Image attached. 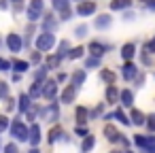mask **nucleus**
<instances>
[{
  "instance_id": "1",
  "label": "nucleus",
  "mask_w": 155,
  "mask_h": 153,
  "mask_svg": "<svg viewBox=\"0 0 155 153\" xmlns=\"http://www.w3.org/2000/svg\"><path fill=\"white\" fill-rule=\"evenodd\" d=\"M28 130H30V123L26 119H21V115H17L15 119H11V125H9V134L15 142H28Z\"/></svg>"
},
{
  "instance_id": "2",
  "label": "nucleus",
  "mask_w": 155,
  "mask_h": 153,
  "mask_svg": "<svg viewBox=\"0 0 155 153\" xmlns=\"http://www.w3.org/2000/svg\"><path fill=\"white\" fill-rule=\"evenodd\" d=\"M55 45H58L55 32H45V30H41V34H36V38H34V49H38L41 53L51 51Z\"/></svg>"
},
{
  "instance_id": "3",
  "label": "nucleus",
  "mask_w": 155,
  "mask_h": 153,
  "mask_svg": "<svg viewBox=\"0 0 155 153\" xmlns=\"http://www.w3.org/2000/svg\"><path fill=\"white\" fill-rule=\"evenodd\" d=\"M60 117H62V111H60V100L58 98L55 100H49L45 106H41V117L38 119H43L47 123H58Z\"/></svg>"
},
{
  "instance_id": "4",
  "label": "nucleus",
  "mask_w": 155,
  "mask_h": 153,
  "mask_svg": "<svg viewBox=\"0 0 155 153\" xmlns=\"http://www.w3.org/2000/svg\"><path fill=\"white\" fill-rule=\"evenodd\" d=\"M132 145H136L140 149V153H155V134L147 132V134H134Z\"/></svg>"
},
{
  "instance_id": "5",
  "label": "nucleus",
  "mask_w": 155,
  "mask_h": 153,
  "mask_svg": "<svg viewBox=\"0 0 155 153\" xmlns=\"http://www.w3.org/2000/svg\"><path fill=\"white\" fill-rule=\"evenodd\" d=\"M45 13V0H30V5L26 9V19L32 24H38Z\"/></svg>"
},
{
  "instance_id": "6",
  "label": "nucleus",
  "mask_w": 155,
  "mask_h": 153,
  "mask_svg": "<svg viewBox=\"0 0 155 153\" xmlns=\"http://www.w3.org/2000/svg\"><path fill=\"white\" fill-rule=\"evenodd\" d=\"M41 98H45V100H55L58 96H60V83L55 81V79H45L43 81V85H41Z\"/></svg>"
},
{
  "instance_id": "7",
  "label": "nucleus",
  "mask_w": 155,
  "mask_h": 153,
  "mask_svg": "<svg viewBox=\"0 0 155 153\" xmlns=\"http://www.w3.org/2000/svg\"><path fill=\"white\" fill-rule=\"evenodd\" d=\"M5 45H7V49L11 51V53H21L24 51V36L21 34H17V32H11V34H7V38H5Z\"/></svg>"
},
{
  "instance_id": "8",
  "label": "nucleus",
  "mask_w": 155,
  "mask_h": 153,
  "mask_svg": "<svg viewBox=\"0 0 155 153\" xmlns=\"http://www.w3.org/2000/svg\"><path fill=\"white\" fill-rule=\"evenodd\" d=\"M96 11H98L96 0H79V5L74 9V15H79V17H91V15H96Z\"/></svg>"
},
{
  "instance_id": "9",
  "label": "nucleus",
  "mask_w": 155,
  "mask_h": 153,
  "mask_svg": "<svg viewBox=\"0 0 155 153\" xmlns=\"http://www.w3.org/2000/svg\"><path fill=\"white\" fill-rule=\"evenodd\" d=\"M110 49H113V45L104 43V41H89V45H87L89 55H96V58H104Z\"/></svg>"
},
{
  "instance_id": "10",
  "label": "nucleus",
  "mask_w": 155,
  "mask_h": 153,
  "mask_svg": "<svg viewBox=\"0 0 155 153\" xmlns=\"http://www.w3.org/2000/svg\"><path fill=\"white\" fill-rule=\"evenodd\" d=\"M140 72V68H138V64L134 62V60H125L123 64H121V70H119V77L123 79V81H134V77Z\"/></svg>"
},
{
  "instance_id": "11",
  "label": "nucleus",
  "mask_w": 155,
  "mask_h": 153,
  "mask_svg": "<svg viewBox=\"0 0 155 153\" xmlns=\"http://www.w3.org/2000/svg\"><path fill=\"white\" fill-rule=\"evenodd\" d=\"M102 134H104V138H106L110 145H119V140H121V136H123V134H121V132L113 125V121H106V123H104Z\"/></svg>"
},
{
  "instance_id": "12",
  "label": "nucleus",
  "mask_w": 155,
  "mask_h": 153,
  "mask_svg": "<svg viewBox=\"0 0 155 153\" xmlns=\"http://www.w3.org/2000/svg\"><path fill=\"white\" fill-rule=\"evenodd\" d=\"M58 28H60V19H55L53 13H43V17H41V30H45V32H58Z\"/></svg>"
},
{
  "instance_id": "13",
  "label": "nucleus",
  "mask_w": 155,
  "mask_h": 153,
  "mask_svg": "<svg viewBox=\"0 0 155 153\" xmlns=\"http://www.w3.org/2000/svg\"><path fill=\"white\" fill-rule=\"evenodd\" d=\"M68 81H70L72 87L81 89V87L85 85V81H87V70H85V68H77V70H72V72L68 75Z\"/></svg>"
},
{
  "instance_id": "14",
  "label": "nucleus",
  "mask_w": 155,
  "mask_h": 153,
  "mask_svg": "<svg viewBox=\"0 0 155 153\" xmlns=\"http://www.w3.org/2000/svg\"><path fill=\"white\" fill-rule=\"evenodd\" d=\"M41 140H43V130H41L38 121H34V123H30V130H28V142H30V147H38Z\"/></svg>"
},
{
  "instance_id": "15",
  "label": "nucleus",
  "mask_w": 155,
  "mask_h": 153,
  "mask_svg": "<svg viewBox=\"0 0 155 153\" xmlns=\"http://www.w3.org/2000/svg\"><path fill=\"white\" fill-rule=\"evenodd\" d=\"M77 91H79V89H77V87H72V85L68 83V85L62 89V94L58 96L60 104H72V102L77 100Z\"/></svg>"
},
{
  "instance_id": "16",
  "label": "nucleus",
  "mask_w": 155,
  "mask_h": 153,
  "mask_svg": "<svg viewBox=\"0 0 155 153\" xmlns=\"http://www.w3.org/2000/svg\"><path fill=\"white\" fill-rule=\"evenodd\" d=\"M74 123L77 125H87L89 123V106H83V104L74 106Z\"/></svg>"
},
{
  "instance_id": "17",
  "label": "nucleus",
  "mask_w": 155,
  "mask_h": 153,
  "mask_svg": "<svg viewBox=\"0 0 155 153\" xmlns=\"http://www.w3.org/2000/svg\"><path fill=\"white\" fill-rule=\"evenodd\" d=\"M104 102H106V104H110V106L119 104V87H117L115 83L106 85V89H104Z\"/></svg>"
},
{
  "instance_id": "18",
  "label": "nucleus",
  "mask_w": 155,
  "mask_h": 153,
  "mask_svg": "<svg viewBox=\"0 0 155 153\" xmlns=\"http://www.w3.org/2000/svg\"><path fill=\"white\" fill-rule=\"evenodd\" d=\"M119 106L121 108H132L134 106V91L130 87L119 89Z\"/></svg>"
},
{
  "instance_id": "19",
  "label": "nucleus",
  "mask_w": 155,
  "mask_h": 153,
  "mask_svg": "<svg viewBox=\"0 0 155 153\" xmlns=\"http://www.w3.org/2000/svg\"><path fill=\"white\" fill-rule=\"evenodd\" d=\"M110 26H113V15H110V13H102V15H98V17L94 19V28L100 30V32L108 30Z\"/></svg>"
},
{
  "instance_id": "20",
  "label": "nucleus",
  "mask_w": 155,
  "mask_h": 153,
  "mask_svg": "<svg viewBox=\"0 0 155 153\" xmlns=\"http://www.w3.org/2000/svg\"><path fill=\"white\" fill-rule=\"evenodd\" d=\"M136 43H125V45H121V49H119V55H121V60L125 62V60H134L136 58Z\"/></svg>"
},
{
  "instance_id": "21",
  "label": "nucleus",
  "mask_w": 155,
  "mask_h": 153,
  "mask_svg": "<svg viewBox=\"0 0 155 153\" xmlns=\"http://www.w3.org/2000/svg\"><path fill=\"white\" fill-rule=\"evenodd\" d=\"M32 102H34V100L28 96V91H21V94L17 96V113H19V115H24V113L30 108V104H32Z\"/></svg>"
},
{
  "instance_id": "22",
  "label": "nucleus",
  "mask_w": 155,
  "mask_h": 153,
  "mask_svg": "<svg viewBox=\"0 0 155 153\" xmlns=\"http://www.w3.org/2000/svg\"><path fill=\"white\" fill-rule=\"evenodd\" d=\"M21 117H24L28 123H34V121L41 117V104H38V102H32V104H30V108H28Z\"/></svg>"
},
{
  "instance_id": "23",
  "label": "nucleus",
  "mask_w": 155,
  "mask_h": 153,
  "mask_svg": "<svg viewBox=\"0 0 155 153\" xmlns=\"http://www.w3.org/2000/svg\"><path fill=\"white\" fill-rule=\"evenodd\" d=\"M144 119H147V113H142L140 108H130V121H132V125H136V128H142L144 125Z\"/></svg>"
},
{
  "instance_id": "24",
  "label": "nucleus",
  "mask_w": 155,
  "mask_h": 153,
  "mask_svg": "<svg viewBox=\"0 0 155 153\" xmlns=\"http://www.w3.org/2000/svg\"><path fill=\"white\" fill-rule=\"evenodd\" d=\"M64 130H62V125L60 123H55V125H51V130H49V136H47V142L49 145H55V142H60L62 138H64Z\"/></svg>"
},
{
  "instance_id": "25",
  "label": "nucleus",
  "mask_w": 155,
  "mask_h": 153,
  "mask_svg": "<svg viewBox=\"0 0 155 153\" xmlns=\"http://www.w3.org/2000/svg\"><path fill=\"white\" fill-rule=\"evenodd\" d=\"M110 117H113V121H119V123H123L125 128L127 125H132V121H130V115L121 108V106H117L115 111H110Z\"/></svg>"
},
{
  "instance_id": "26",
  "label": "nucleus",
  "mask_w": 155,
  "mask_h": 153,
  "mask_svg": "<svg viewBox=\"0 0 155 153\" xmlns=\"http://www.w3.org/2000/svg\"><path fill=\"white\" fill-rule=\"evenodd\" d=\"M94 147H96V136L89 132L87 136H83V138H81V147H79V151H81V153H91V151H94Z\"/></svg>"
},
{
  "instance_id": "27",
  "label": "nucleus",
  "mask_w": 155,
  "mask_h": 153,
  "mask_svg": "<svg viewBox=\"0 0 155 153\" xmlns=\"http://www.w3.org/2000/svg\"><path fill=\"white\" fill-rule=\"evenodd\" d=\"M43 64H45V66L49 68V72H51V70H58V68L62 66V58H60L58 53H49V55L43 60Z\"/></svg>"
},
{
  "instance_id": "28",
  "label": "nucleus",
  "mask_w": 155,
  "mask_h": 153,
  "mask_svg": "<svg viewBox=\"0 0 155 153\" xmlns=\"http://www.w3.org/2000/svg\"><path fill=\"white\" fill-rule=\"evenodd\" d=\"M30 68H32V64H30L28 60H11V70H13V72H21V75H26Z\"/></svg>"
},
{
  "instance_id": "29",
  "label": "nucleus",
  "mask_w": 155,
  "mask_h": 153,
  "mask_svg": "<svg viewBox=\"0 0 155 153\" xmlns=\"http://www.w3.org/2000/svg\"><path fill=\"white\" fill-rule=\"evenodd\" d=\"M102 66V58H96V55H85L83 58V68L85 70H96Z\"/></svg>"
},
{
  "instance_id": "30",
  "label": "nucleus",
  "mask_w": 155,
  "mask_h": 153,
  "mask_svg": "<svg viewBox=\"0 0 155 153\" xmlns=\"http://www.w3.org/2000/svg\"><path fill=\"white\" fill-rule=\"evenodd\" d=\"M47 77H49V68H47L45 64H38V66L32 70V79H34V81H38V83H43Z\"/></svg>"
},
{
  "instance_id": "31",
  "label": "nucleus",
  "mask_w": 155,
  "mask_h": 153,
  "mask_svg": "<svg viewBox=\"0 0 155 153\" xmlns=\"http://www.w3.org/2000/svg\"><path fill=\"white\" fill-rule=\"evenodd\" d=\"M106 113V102H98L94 108H89V121H96V119H102V115Z\"/></svg>"
},
{
  "instance_id": "32",
  "label": "nucleus",
  "mask_w": 155,
  "mask_h": 153,
  "mask_svg": "<svg viewBox=\"0 0 155 153\" xmlns=\"http://www.w3.org/2000/svg\"><path fill=\"white\" fill-rule=\"evenodd\" d=\"M110 11H125L134 7V0H110Z\"/></svg>"
},
{
  "instance_id": "33",
  "label": "nucleus",
  "mask_w": 155,
  "mask_h": 153,
  "mask_svg": "<svg viewBox=\"0 0 155 153\" xmlns=\"http://www.w3.org/2000/svg\"><path fill=\"white\" fill-rule=\"evenodd\" d=\"M100 81H104L106 85H110V83L117 81V75H115L110 68H102V66H100Z\"/></svg>"
},
{
  "instance_id": "34",
  "label": "nucleus",
  "mask_w": 155,
  "mask_h": 153,
  "mask_svg": "<svg viewBox=\"0 0 155 153\" xmlns=\"http://www.w3.org/2000/svg\"><path fill=\"white\" fill-rule=\"evenodd\" d=\"M70 41H58V47H55V53L64 60V58H68V51H70Z\"/></svg>"
},
{
  "instance_id": "35",
  "label": "nucleus",
  "mask_w": 155,
  "mask_h": 153,
  "mask_svg": "<svg viewBox=\"0 0 155 153\" xmlns=\"http://www.w3.org/2000/svg\"><path fill=\"white\" fill-rule=\"evenodd\" d=\"M87 34H89V26H87V24H79V26L72 30V36H74V38H79V41L87 38Z\"/></svg>"
},
{
  "instance_id": "36",
  "label": "nucleus",
  "mask_w": 155,
  "mask_h": 153,
  "mask_svg": "<svg viewBox=\"0 0 155 153\" xmlns=\"http://www.w3.org/2000/svg\"><path fill=\"white\" fill-rule=\"evenodd\" d=\"M85 47H81V45H77V47H70V51H68V60H81V58H85Z\"/></svg>"
},
{
  "instance_id": "37",
  "label": "nucleus",
  "mask_w": 155,
  "mask_h": 153,
  "mask_svg": "<svg viewBox=\"0 0 155 153\" xmlns=\"http://www.w3.org/2000/svg\"><path fill=\"white\" fill-rule=\"evenodd\" d=\"M41 85H43V83H38V81H32V85H30V89H28V96H30L34 102H36L41 96H43V94H41Z\"/></svg>"
},
{
  "instance_id": "38",
  "label": "nucleus",
  "mask_w": 155,
  "mask_h": 153,
  "mask_svg": "<svg viewBox=\"0 0 155 153\" xmlns=\"http://www.w3.org/2000/svg\"><path fill=\"white\" fill-rule=\"evenodd\" d=\"M66 7H70V0H51V9H53V13H60V11H64Z\"/></svg>"
},
{
  "instance_id": "39",
  "label": "nucleus",
  "mask_w": 155,
  "mask_h": 153,
  "mask_svg": "<svg viewBox=\"0 0 155 153\" xmlns=\"http://www.w3.org/2000/svg\"><path fill=\"white\" fill-rule=\"evenodd\" d=\"M9 125H11V119L7 113H0V134H5L9 132Z\"/></svg>"
},
{
  "instance_id": "40",
  "label": "nucleus",
  "mask_w": 155,
  "mask_h": 153,
  "mask_svg": "<svg viewBox=\"0 0 155 153\" xmlns=\"http://www.w3.org/2000/svg\"><path fill=\"white\" fill-rule=\"evenodd\" d=\"M32 66H38V64H43V53L38 51V49H34L32 53H30V60H28Z\"/></svg>"
},
{
  "instance_id": "41",
  "label": "nucleus",
  "mask_w": 155,
  "mask_h": 153,
  "mask_svg": "<svg viewBox=\"0 0 155 153\" xmlns=\"http://www.w3.org/2000/svg\"><path fill=\"white\" fill-rule=\"evenodd\" d=\"M11 96V85L7 81H0V100H5Z\"/></svg>"
},
{
  "instance_id": "42",
  "label": "nucleus",
  "mask_w": 155,
  "mask_h": 153,
  "mask_svg": "<svg viewBox=\"0 0 155 153\" xmlns=\"http://www.w3.org/2000/svg\"><path fill=\"white\" fill-rule=\"evenodd\" d=\"M58 15H60V22H70V19H72V15H74V11H72V7H66V9H64V11H60Z\"/></svg>"
},
{
  "instance_id": "43",
  "label": "nucleus",
  "mask_w": 155,
  "mask_h": 153,
  "mask_svg": "<svg viewBox=\"0 0 155 153\" xmlns=\"http://www.w3.org/2000/svg\"><path fill=\"white\" fill-rule=\"evenodd\" d=\"M144 128H147V132L155 134V113H153V115H147V119H144Z\"/></svg>"
},
{
  "instance_id": "44",
  "label": "nucleus",
  "mask_w": 155,
  "mask_h": 153,
  "mask_svg": "<svg viewBox=\"0 0 155 153\" xmlns=\"http://www.w3.org/2000/svg\"><path fill=\"white\" fill-rule=\"evenodd\" d=\"M2 151H5V153H21V149H19V145H17L15 140H13V142H7Z\"/></svg>"
},
{
  "instance_id": "45",
  "label": "nucleus",
  "mask_w": 155,
  "mask_h": 153,
  "mask_svg": "<svg viewBox=\"0 0 155 153\" xmlns=\"http://www.w3.org/2000/svg\"><path fill=\"white\" fill-rule=\"evenodd\" d=\"M144 83H147V75H144V72H138V75L134 77V85L140 89V87H144Z\"/></svg>"
},
{
  "instance_id": "46",
  "label": "nucleus",
  "mask_w": 155,
  "mask_h": 153,
  "mask_svg": "<svg viewBox=\"0 0 155 153\" xmlns=\"http://www.w3.org/2000/svg\"><path fill=\"white\" fill-rule=\"evenodd\" d=\"M140 62H142L144 66H151V64H153V60H151V53L142 49V51H140Z\"/></svg>"
},
{
  "instance_id": "47",
  "label": "nucleus",
  "mask_w": 155,
  "mask_h": 153,
  "mask_svg": "<svg viewBox=\"0 0 155 153\" xmlns=\"http://www.w3.org/2000/svg\"><path fill=\"white\" fill-rule=\"evenodd\" d=\"M121 19H125V22H134V19H136V13L130 11V9H125V11H121Z\"/></svg>"
},
{
  "instance_id": "48",
  "label": "nucleus",
  "mask_w": 155,
  "mask_h": 153,
  "mask_svg": "<svg viewBox=\"0 0 155 153\" xmlns=\"http://www.w3.org/2000/svg\"><path fill=\"white\" fill-rule=\"evenodd\" d=\"M5 102H7V111H17V98H5Z\"/></svg>"
},
{
  "instance_id": "49",
  "label": "nucleus",
  "mask_w": 155,
  "mask_h": 153,
  "mask_svg": "<svg viewBox=\"0 0 155 153\" xmlns=\"http://www.w3.org/2000/svg\"><path fill=\"white\" fill-rule=\"evenodd\" d=\"M9 70H11V60L0 58V72H9Z\"/></svg>"
},
{
  "instance_id": "50",
  "label": "nucleus",
  "mask_w": 155,
  "mask_h": 153,
  "mask_svg": "<svg viewBox=\"0 0 155 153\" xmlns=\"http://www.w3.org/2000/svg\"><path fill=\"white\" fill-rule=\"evenodd\" d=\"M142 49H144V51H149V53H151V55H153V53H155V36H153V38H151V41H147V43H144V47H142Z\"/></svg>"
},
{
  "instance_id": "51",
  "label": "nucleus",
  "mask_w": 155,
  "mask_h": 153,
  "mask_svg": "<svg viewBox=\"0 0 155 153\" xmlns=\"http://www.w3.org/2000/svg\"><path fill=\"white\" fill-rule=\"evenodd\" d=\"M74 134L83 138V136H87V134H89V130H87L85 125H77V128H74Z\"/></svg>"
},
{
  "instance_id": "52",
  "label": "nucleus",
  "mask_w": 155,
  "mask_h": 153,
  "mask_svg": "<svg viewBox=\"0 0 155 153\" xmlns=\"http://www.w3.org/2000/svg\"><path fill=\"white\" fill-rule=\"evenodd\" d=\"M11 7H13V13H15V15H19V13L24 11V2H13Z\"/></svg>"
},
{
  "instance_id": "53",
  "label": "nucleus",
  "mask_w": 155,
  "mask_h": 153,
  "mask_svg": "<svg viewBox=\"0 0 155 153\" xmlns=\"http://www.w3.org/2000/svg\"><path fill=\"white\" fill-rule=\"evenodd\" d=\"M55 81H58V83H66V81H68V75H66V72H58V75H55Z\"/></svg>"
},
{
  "instance_id": "54",
  "label": "nucleus",
  "mask_w": 155,
  "mask_h": 153,
  "mask_svg": "<svg viewBox=\"0 0 155 153\" xmlns=\"http://www.w3.org/2000/svg\"><path fill=\"white\" fill-rule=\"evenodd\" d=\"M144 7H147V11L155 13V0H144Z\"/></svg>"
},
{
  "instance_id": "55",
  "label": "nucleus",
  "mask_w": 155,
  "mask_h": 153,
  "mask_svg": "<svg viewBox=\"0 0 155 153\" xmlns=\"http://www.w3.org/2000/svg\"><path fill=\"white\" fill-rule=\"evenodd\" d=\"M11 9V0H0V11H9Z\"/></svg>"
},
{
  "instance_id": "56",
  "label": "nucleus",
  "mask_w": 155,
  "mask_h": 153,
  "mask_svg": "<svg viewBox=\"0 0 155 153\" xmlns=\"http://www.w3.org/2000/svg\"><path fill=\"white\" fill-rule=\"evenodd\" d=\"M119 145H123V149H130V147H132V140H130V138H125V136H121Z\"/></svg>"
},
{
  "instance_id": "57",
  "label": "nucleus",
  "mask_w": 155,
  "mask_h": 153,
  "mask_svg": "<svg viewBox=\"0 0 155 153\" xmlns=\"http://www.w3.org/2000/svg\"><path fill=\"white\" fill-rule=\"evenodd\" d=\"M21 77H24L21 72H13V77H11V81H13V83H19V81H21Z\"/></svg>"
},
{
  "instance_id": "58",
  "label": "nucleus",
  "mask_w": 155,
  "mask_h": 153,
  "mask_svg": "<svg viewBox=\"0 0 155 153\" xmlns=\"http://www.w3.org/2000/svg\"><path fill=\"white\" fill-rule=\"evenodd\" d=\"M28 153H41V147H30V151Z\"/></svg>"
},
{
  "instance_id": "59",
  "label": "nucleus",
  "mask_w": 155,
  "mask_h": 153,
  "mask_svg": "<svg viewBox=\"0 0 155 153\" xmlns=\"http://www.w3.org/2000/svg\"><path fill=\"white\" fill-rule=\"evenodd\" d=\"M108 153H123V151H119V149H113V151H108Z\"/></svg>"
},
{
  "instance_id": "60",
  "label": "nucleus",
  "mask_w": 155,
  "mask_h": 153,
  "mask_svg": "<svg viewBox=\"0 0 155 153\" xmlns=\"http://www.w3.org/2000/svg\"><path fill=\"white\" fill-rule=\"evenodd\" d=\"M123 153H134V151L132 149H123Z\"/></svg>"
},
{
  "instance_id": "61",
  "label": "nucleus",
  "mask_w": 155,
  "mask_h": 153,
  "mask_svg": "<svg viewBox=\"0 0 155 153\" xmlns=\"http://www.w3.org/2000/svg\"><path fill=\"white\" fill-rule=\"evenodd\" d=\"M13 2H24V0H11V5H13Z\"/></svg>"
},
{
  "instance_id": "62",
  "label": "nucleus",
  "mask_w": 155,
  "mask_h": 153,
  "mask_svg": "<svg viewBox=\"0 0 155 153\" xmlns=\"http://www.w3.org/2000/svg\"><path fill=\"white\" fill-rule=\"evenodd\" d=\"M0 47H2V36H0Z\"/></svg>"
},
{
  "instance_id": "63",
  "label": "nucleus",
  "mask_w": 155,
  "mask_h": 153,
  "mask_svg": "<svg viewBox=\"0 0 155 153\" xmlns=\"http://www.w3.org/2000/svg\"><path fill=\"white\" fill-rule=\"evenodd\" d=\"M0 149H2V140H0Z\"/></svg>"
},
{
  "instance_id": "64",
  "label": "nucleus",
  "mask_w": 155,
  "mask_h": 153,
  "mask_svg": "<svg viewBox=\"0 0 155 153\" xmlns=\"http://www.w3.org/2000/svg\"><path fill=\"white\" fill-rule=\"evenodd\" d=\"M153 77H155V72H153Z\"/></svg>"
}]
</instances>
